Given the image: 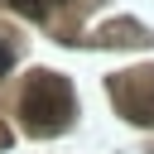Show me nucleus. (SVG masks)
Here are the masks:
<instances>
[{
    "mask_svg": "<svg viewBox=\"0 0 154 154\" xmlns=\"http://www.w3.org/2000/svg\"><path fill=\"white\" fill-rule=\"evenodd\" d=\"M72 116V87L58 72H34L24 87V125L34 135H58Z\"/></svg>",
    "mask_w": 154,
    "mask_h": 154,
    "instance_id": "nucleus-1",
    "label": "nucleus"
},
{
    "mask_svg": "<svg viewBox=\"0 0 154 154\" xmlns=\"http://www.w3.org/2000/svg\"><path fill=\"white\" fill-rule=\"evenodd\" d=\"M10 67H14V48H10V43H5V38H0V77H5V72H10Z\"/></svg>",
    "mask_w": 154,
    "mask_h": 154,
    "instance_id": "nucleus-3",
    "label": "nucleus"
},
{
    "mask_svg": "<svg viewBox=\"0 0 154 154\" xmlns=\"http://www.w3.org/2000/svg\"><path fill=\"white\" fill-rule=\"evenodd\" d=\"M10 5H14L24 19H43V0H10Z\"/></svg>",
    "mask_w": 154,
    "mask_h": 154,
    "instance_id": "nucleus-2",
    "label": "nucleus"
}]
</instances>
